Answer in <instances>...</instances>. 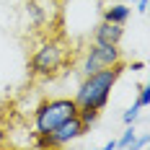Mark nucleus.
I'll use <instances>...</instances> for the list:
<instances>
[{
	"label": "nucleus",
	"instance_id": "13",
	"mask_svg": "<svg viewBox=\"0 0 150 150\" xmlns=\"http://www.w3.org/2000/svg\"><path fill=\"white\" fill-rule=\"evenodd\" d=\"M129 70H132V73H142V70H145V60H135V62H129Z\"/></svg>",
	"mask_w": 150,
	"mask_h": 150
},
{
	"label": "nucleus",
	"instance_id": "17",
	"mask_svg": "<svg viewBox=\"0 0 150 150\" xmlns=\"http://www.w3.org/2000/svg\"><path fill=\"white\" fill-rule=\"evenodd\" d=\"M124 3H129V5H132V3H135V0H124Z\"/></svg>",
	"mask_w": 150,
	"mask_h": 150
},
{
	"label": "nucleus",
	"instance_id": "11",
	"mask_svg": "<svg viewBox=\"0 0 150 150\" xmlns=\"http://www.w3.org/2000/svg\"><path fill=\"white\" fill-rule=\"evenodd\" d=\"M140 117H142V109H140L137 104H132L124 114H122V122H124V124H137V119H140Z\"/></svg>",
	"mask_w": 150,
	"mask_h": 150
},
{
	"label": "nucleus",
	"instance_id": "9",
	"mask_svg": "<svg viewBox=\"0 0 150 150\" xmlns=\"http://www.w3.org/2000/svg\"><path fill=\"white\" fill-rule=\"evenodd\" d=\"M98 117H101V111H98V109H78V119L86 124V129H88V132L96 127Z\"/></svg>",
	"mask_w": 150,
	"mask_h": 150
},
{
	"label": "nucleus",
	"instance_id": "12",
	"mask_svg": "<svg viewBox=\"0 0 150 150\" xmlns=\"http://www.w3.org/2000/svg\"><path fill=\"white\" fill-rule=\"evenodd\" d=\"M135 148H150V135L145 132V135H137V140H135Z\"/></svg>",
	"mask_w": 150,
	"mask_h": 150
},
{
	"label": "nucleus",
	"instance_id": "1",
	"mask_svg": "<svg viewBox=\"0 0 150 150\" xmlns=\"http://www.w3.org/2000/svg\"><path fill=\"white\" fill-rule=\"evenodd\" d=\"M124 70H127L124 62H117L111 67H101L96 73L83 75V80H80V86H78V91L73 96L78 109H98V111H104L106 104H109V96H111V91H114V86H117V80L122 78Z\"/></svg>",
	"mask_w": 150,
	"mask_h": 150
},
{
	"label": "nucleus",
	"instance_id": "14",
	"mask_svg": "<svg viewBox=\"0 0 150 150\" xmlns=\"http://www.w3.org/2000/svg\"><path fill=\"white\" fill-rule=\"evenodd\" d=\"M137 5V13H148V0H135Z\"/></svg>",
	"mask_w": 150,
	"mask_h": 150
},
{
	"label": "nucleus",
	"instance_id": "6",
	"mask_svg": "<svg viewBox=\"0 0 150 150\" xmlns=\"http://www.w3.org/2000/svg\"><path fill=\"white\" fill-rule=\"evenodd\" d=\"M124 36V26L122 23H111V21H98L93 26V42L98 44H119Z\"/></svg>",
	"mask_w": 150,
	"mask_h": 150
},
{
	"label": "nucleus",
	"instance_id": "3",
	"mask_svg": "<svg viewBox=\"0 0 150 150\" xmlns=\"http://www.w3.org/2000/svg\"><path fill=\"white\" fill-rule=\"evenodd\" d=\"M73 114H78V104H75V98H67V96L44 98L42 104L34 109V114H31V124H34V132H31V135L52 132L60 122H65L67 117H73Z\"/></svg>",
	"mask_w": 150,
	"mask_h": 150
},
{
	"label": "nucleus",
	"instance_id": "5",
	"mask_svg": "<svg viewBox=\"0 0 150 150\" xmlns=\"http://www.w3.org/2000/svg\"><path fill=\"white\" fill-rule=\"evenodd\" d=\"M86 132H88L86 124L78 119V114H73V117H67L65 122H60L52 132L31 135V137H34V145L36 148H62V145H70L75 140H80Z\"/></svg>",
	"mask_w": 150,
	"mask_h": 150
},
{
	"label": "nucleus",
	"instance_id": "10",
	"mask_svg": "<svg viewBox=\"0 0 150 150\" xmlns=\"http://www.w3.org/2000/svg\"><path fill=\"white\" fill-rule=\"evenodd\" d=\"M135 104L140 106V109H148V106H150V86H148V83H140V86H137Z\"/></svg>",
	"mask_w": 150,
	"mask_h": 150
},
{
	"label": "nucleus",
	"instance_id": "16",
	"mask_svg": "<svg viewBox=\"0 0 150 150\" xmlns=\"http://www.w3.org/2000/svg\"><path fill=\"white\" fill-rule=\"evenodd\" d=\"M104 148H106V150H117V140H109Z\"/></svg>",
	"mask_w": 150,
	"mask_h": 150
},
{
	"label": "nucleus",
	"instance_id": "4",
	"mask_svg": "<svg viewBox=\"0 0 150 150\" xmlns=\"http://www.w3.org/2000/svg\"><path fill=\"white\" fill-rule=\"evenodd\" d=\"M117 62H124L119 44H98V42H91V44L86 47L80 62H78V73L88 75V73L101 70V67H111V65H117Z\"/></svg>",
	"mask_w": 150,
	"mask_h": 150
},
{
	"label": "nucleus",
	"instance_id": "15",
	"mask_svg": "<svg viewBox=\"0 0 150 150\" xmlns=\"http://www.w3.org/2000/svg\"><path fill=\"white\" fill-rule=\"evenodd\" d=\"M5 142H8V132H5V127L0 124V148H5Z\"/></svg>",
	"mask_w": 150,
	"mask_h": 150
},
{
	"label": "nucleus",
	"instance_id": "2",
	"mask_svg": "<svg viewBox=\"0 0 150 150\" xmlns=\"http://www.w3.org/2000/svg\"><path fill=\"white\" fill-rule=\"evenodd\" d=\"M73 60V52L65 39L60 36H44L42 42H36L34 52L29 54V75L36 80H49L54 75H60Z\"/></svg>",
	"mask_w": 150,
	"mask_h": 150
},
{
	"label": "nucleus",
	"instance_id": "7",
	"mask_svg": "<svg viewBox=\"0 0 150 150\" xmlns=\"http://www.w3.org/2000/svg\"><path fill=\"white\" fill-rule=\"evenodd\" d=\"M129 16H132V5L129 3H124V0H119V3H109L104 8V13H101V18L104 21H111V23H127L129 21Z\"/></svg>",
	"mask_w": 150,
	"mask_h": 150
},
{
	"label": "nucleus",
	"instance_id": "8",
	"mask_svg": "<svg viewBox=\"0 0 150 150\" xmlns=\"http://www.w3.org/2000/svg\"><path fill=\"white\" fill-rule=\"evenodd\" d=\"M135 140H137V129L135 124H127V129L119 135V140H117V148L122 150H135Z\"/></svg>",
	"mask_w": 150,
	"mask_h": 150
}]
</instances>
